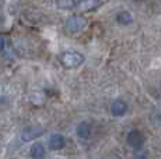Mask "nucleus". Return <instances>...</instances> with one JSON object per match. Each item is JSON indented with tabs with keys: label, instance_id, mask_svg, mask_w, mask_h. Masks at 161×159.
Listing matches in <instances>:
<instances>
[{
	"label": "nucleus",
	"instance_id": "nucleus-1",
	"mask_svg": "<svg viewBox=\"0 0 161 159\" xmlns=\"http://www.w3.org/2000/svg\"><path fill=\"white\" fill-rule=\"evenodd\" d=\"M59 59H60V63L67 69H76L84 62V56L79 52H64L60 54Z\"/></svg>",
	"mask_w": 161,
	"mask_h": 159
},
{
	"label": "nucleus",
	"instance_id": "nucleus-2",
	"mask_svg": "<svg viewBox=\"0 0 161 159\" xmlns=\"http://www.w3.org/2000/svg\"><path fill=\"white\" fill-rule=\"evenodd\" d=\"M64 27H66V31L67 32L77 33V32L83 31V29L87 27V20H86L83 16H80V14H74V16H70L66 20Z\"/></svg>",
	"mask_w": 161,
	"mask_h": 159
},
{
	"label": "nucleus",
	"instance_id": "nucleus-3",
	"mask_svg": "<svg viewBox=\"0 0 161 159\" xmlns=\"http://www.w3.org/2000/svg\"><path fill=\"white\" fill-rule=\"evenodd\" d=\"M126 141H128V144L132 146L133 149L139 151V149L143 148L144 136L142 134V131H139V130H132V131H129L128 137H126Z\"/></svg>",
	"mask_w": 161,
	"mask_h": 159
},
{
	"label": "nucleus",
	"instance_id": "nucleus-4",
	"mask_svg": "<svg viewBox=\"0 0 161 159\" xmlns=\"http://www.w3.org/2000/svg\"><path fill=\"white\" fill-rule=\"evenodd\" d=\"M44 134V127L41 126H31V127H27L24 128V131L21 133V140L25 142L28 141H32V140L38 138Z\"/></svg>",
	"mask_w": 161,
	"mask_h": 159
},
{
	"label": "nucleus",
	"instance_id": "nucleus-5",
	"mask_svg": "<svg viewBox=\"0 0 161 159\" xmlns=\"http://www.w3.org/2000/svg\"><path fill=\"white\" fill-rule=\"evenodd\" d=\"M104 2L105 0H84L77 6V10L81 11V13H88V11L97 10L98 7H101Z\"/></svg>",
	"mask_w": 161,
	"mask_h": 159
},
{
	"label": "nucleus",
	"instance_id": "nucleus-6",
	"mask_svg": "<svg viewBox=\"0 0 161 159\" xmlns=\"http://www.w3.org/2000/svg\"><path fill=\"white\" fill-rule=\"evenodd\" d=\"M126 112H128V103H126L125 100L116 99L112 102V105H111V113H112L115 117H120V116H123Z\"/></svg>",
	"mask_w": 161,
	"mask_h": 159
},
{
	"label": "nucleus",
	"instance_id": "nucleus-7",
	"mask_svg": "<svg viewBox=\"0 0 161 159\" xmlns=\"http://www.w3.org/2000/svg\"><path fill=\"white\" fill-rule=\"evenodd\" d=\"M64 137L60 136V134H53V136L51 137V140H49V148L52 149V151H59V149L64 148Z\"/></svg>",
	"mask_w": 161,
	"mask_h": 159
},
{
	"label": "nucleus",
	"instance_id": "nucleus-8",
	"mask_svg": "<svg viewBox=\"0 0 161 159\" xmlns=\"http://www.w3.org/2000/svg\"><path fill=\"white\" fill-rule=\"evenodd\" d=\"M30 155H31V158H32V159H44L45 155H46L44 145H42V144H39V142H35L32 146H31Z\"/></svg>",
	"mask_w": 161,
	"mask_h": 159
},
{
	"label": "nucleus",
	"instance_id": "nucleus-9",
	"mask_svg": "<svg viewBox=\"0 0 161 159\" xmlns=\"http://www.w3.org/2000/svg\"><path fill=\"white\" fill-rule=\"evenodd\" d=\"M77 134H79L80 138L87 140L90 137V124L87 121H81V123L77 126Z\"/></svg>",
	"mask_w": 161,
	"mask_h": 159
},
{
	"label": "nucleus",
	"instance_id": "nucleus-10",
	"mask_svg": "<svg viewBox=\"0 0 161 159\" xmlns=\"http://www.w3.org/2000/svg\"><path fill=\"white\" fill-rule=\"evenodd\" d=\"M116 21L119 24H122V25H129V24L133 21V17L129 11H120V13H118V16H116Z\"/></svg>",
	"mask_w": 161,
	"mask_h": 159
},
{
	"label": "nucleus",
	"instance_id": "nucleus-11",
	"mask_svg": "<svg viewBox=\"0 0 161 159\" xmlns=\"http://www.w3.org/2000/svg\"><path fill=\"white\" fill-rule=\"evenodd\" d=\"M56 6L62 10H72L76 6L74 0H56Z\"/></svg>",
	"mask_w": 161,
	"mask_h": 159
},
{
	"label": "nucleus",
	"instance_id": "nucleus-12",
	"mask_svg": "<svg viewBox=\"0 0 161 159\" xmlns=\"http://www.w3.org/2000/svg\"><path fill=\"white\" fill-rule=\"evenodd\" d=\"M3 49H4V38L0 35V52H2Z\"/></svg>",
	"mask_w": 161,
	"mask_h": 159
},
{
	"label": "nucleus",
	"instance_id": "nucleus-13",
	"mask_svg": "<svg viewBox=\"0 0 161 159\" xmlns=\"http://www.w3.org/2000/svg\"><path fill=\"white\" fill-rule=\"evenodd\" d=\"M76 3H81V2H84V0H74Z\"/></svg>",
	"mask_w": 161,
	"mask_h": 159
}]
</instances>
